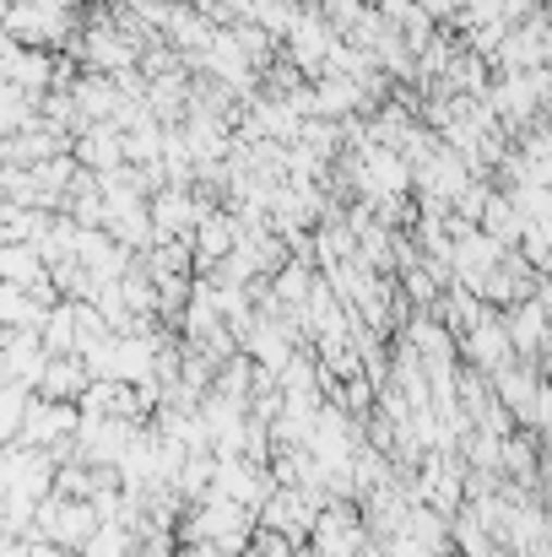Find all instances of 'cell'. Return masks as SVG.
<instances>
[{
    "mask_svg": "<svg viewBox=\"0 0 552 557\" xmlns=\"http://www.w3.org/2000/svg\"><path fill=\"white\" fill-rule=\"evenodd\" d=\"M461 444H466V460H471V466H477L482 476H499V471H504V444H510V438H499V433H482V428H471V433H466Z\"/></svg>",
    "mask_w": 552,
    "mask_h": 557,
    "instance_id": "cell-14",
    "label": "cell"
},
{
    "mask_svg": "<svg viewBox=\"0 0 552 557\" xmlns=\"http://www.w3.org/2000/svg\"><path fill=\"white\" fill-rule=\"evenodd\" d=\"M510 255H515V249H504L493 233H482V227H461V233H455L450 271H455V282H461L466 293H482V287H488V276H493Z\"/></svg>",
    "mask_w": 552,
    "mask_h": 557,
    "instance_id": "cell-4",
    "label": "cell"
},
{
    "mask_svg": "<svg viewBox=\"0 0 552 557\" xmlns=\"http://www.w3.org/2000/svg\"><path fill=\"white\" fill-rule=\"evenodd\" d=\"M504 471H515V476H520V487H531V482H537V455H531V444H526V438H510V444H504Z\"/></svg>",
    "mask_w": 552,
    "mask_h": 557,
    "instance_id": "cell-15",
    "label": "cell"
},
{
    "mask_svg": "<svg viewBox=\"0 0 552 557\" xmlns=\"http://www.w3.org/2000/svg\"><path fill=\"white\" fill-rule=\"evenodd\" d=\"M504 331H510V342H515V352L520 358H537L542 347L552 342V314L542 298H531V304H515V309H504Z\"/></svg>",
    "mask_w": 552,
    "mask_h": 557,
    "instance_id": "cell-11",
    "label": "cell"
},
{
    "mask_svg": "<svg viewBox=\"0 0 552 557\" xmlns=\"http://www.w3.org/2000/svg\"><path fill=\"white\" fill-rule=\"evenodd\" d=\"M5 33H11V44L54 49V44L71 33V0H11Z\"/></svg>",
    "mask_w": 552,
    "mask_h": 557,
    "instance_id": "cell-3",
    "label": "cell"
},
{
    "mask_svg": "<svg viewBox=\"0 0 552 557\" xmlns=\"http://www.w3.org/2000/svg\"><path fill=\"white\" fill-rule=\"evenodd\" d=\"M184 542L189 547H217V553H228V557H244L255 547V509H244L233 498H206L189 515Z\"/></svg>",
    "mask_w": 552,
    "mask_h": 557,
    "instance_id": "cell-1",
    "label": "cell"
},
{
    "mask_svg": "<svg viewBox=\"0 0 552 557\" xmlns=\"http://www.w3.org/2000/svg\"><path fill=\"white\" fill-rule=\"evenodd\" d=\"M0 71H5V87H22V92H33V98H49V87L60 82V65H54L44 49H27V44H11Z\"/></svg>",
    "mask_w": 552,
    "mask_h": 557,
    "instance_id": "cell-10",
    "label": "cell"
},
{
    "mask_svg": "<svg viewBox=\"0 0 552 557\" xmlns=\"http://www.w3.org/2000/svg\"><path fill=\"white\" fill-rule=\"evenodd\" d=\"M542 460H548V471H552V428H548V449H542Z\"/></svg>",
    "mask_w": 552,
    "mask_h": 557,
    "instance_id": "cell-16",
    "label": "cell"
},
{
    "mask_svg": "<svg viewBox=\"0 0 552 557\" xmlns=\"http://www.w3.org/2000/svg\"><path fill=\"white\" fill-rule=\"evenodd\" d=\"M71 158L87 169V174H120L131 158H125V131L120 125H87L82 136H76V147H71Z\"/></svg>",
    "mask_w": 552,
    "mask_h": 557,
    "instance_id": "cell-7",
    "label": "cell"
},
{
    "mask_svg": "<svg viewBox=\"0 0 552 557\" xmlns=\"http://www.w3.org/2000/svg\"><path fill=\"white\" fill-rule=\"evenodd\" d=\"M417 5H422V0H417Z\"/></svg>",
    "mask_w": 552,
    "mask_h": 557,
    "instance_id": "cell-17",
    "label": "cell"
},
{
    "mask_svg": "<svg viewBox=\"0 0 552 557\" xmlns=\"http://www.w3.org/2000/svg\"><path fill=\"white\" fill-rule=\"evenodd\" d=\"M211 206L200 200V195H189V189H163L158 200H152V222H158V244H174V238H195V227H200V216H206Z\"/></svg>",
    "mask_w": 552,
    "mask_h": 557,
    "instance_id": "cell-8",
    "label": "cell"
},
{
    "mask_svg": "<svg viewBox=\"0 0 552 557\" xmlns=\"http://www.w3.org/2000/svg\"><path fill=\"white\" fill-rule=\"evenodd\" d=\"M309 553H320V557H364L368 553L364 515H358V509H347V504H326V509H320V525H315Z\"/></svg>",
    "mask_w": 552,
    "mask_h": 557,
    "instance_id": "cell-6",
    "label": "cell"
},
{
    "mask_svg": "<svg viewBox=\"0 0 552 557\" xmlns=\"http://www.w3.org/2000/svg\"><path fill=\"white\" fill-rule=\"evenodd\" d=\"M0 276H5V287L38 293L49 282V260L38 255V244H5L0 249Z\"/></svg>",
    "mask_w": 552,
    "mask_h": 557,
    "instance_id": "cell-13",
    "label": "cell"
},
{
    "mask_svg": "<svg viewBox=\"0 0 552 557\" xmlns=\"http://www.w3.org/2000/svg\"><path fill=\"white\" fill-rule=\"evenodd\" d=\"M87 389H93V369L82 358H49V369L38 379V395L44 400H65V406H82Z\"/></svg>",
    "mask_w": 552,
    "mask_h": 557,
    "instance_id": "cell-12",
    "label": "cell"
},
{
    "mask_svg": "<svg viewBox=\"0 0 552 557\" xmlns=\"http://www.w3.org/2000/svg\"><path fill=\"white\" fill-rule=\"evenodd\" d=\"M315 525H320V504L309 493H298V487H277V498L260 509V531H277L293 547L315 542Z\"/></svg>",
    "mask_w": 552,
    "mask_h": 557,
    "instance_id": "cell-5",
    "label": "cell"
},
{
    "mask_svg": "<svg viewBox=\"0 0 552 557\" xmlns=\"http://www.w3.org/2000/svg\"><path fill=\"white\" fill-rule=\"evenodd\" d=\"M103 531L98 509L93 504H76V498H44L38 504V525H33V542H49L60 553H87V542Z\"/></svg>",
    "mask_w": 552,
    "mask_h": 557,
    "instance_id": "cell-2",
    "label": "cell"
},
{
    "mask_svg": "<svg viewBox=\"0 0 552 557\" xmlns=\"http://www.w3.org/2000/svg\"><path fill=\"white\" fill-rule=\"evenodd\" d=\"M195 265H206V271H217L238 244H244V222L233 216V211H206L200 216V227H195Z\"/></svg>",
    "mask_w": 552,
    "mask_h": 557,
    "instance_id": "cell-9",
    "label": "cell"
}]
</instances>
